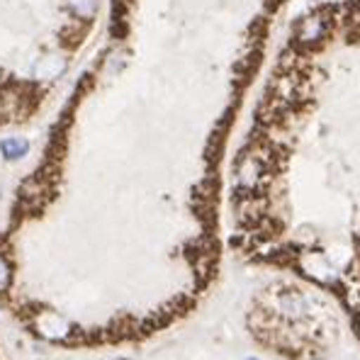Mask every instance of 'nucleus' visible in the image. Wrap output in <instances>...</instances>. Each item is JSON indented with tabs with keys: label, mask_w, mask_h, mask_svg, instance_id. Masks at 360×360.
I'll return each instance as SVG.
<instances>
[{
	"label": "nucleus",
	"mask_w": 360,
	"mask_h": 360,
	"mask_svg": "<svg viewBox=\"0 0 360 360\" xmlns=\"http://www.w3.org/2000/svg\"><path fill=\"white\" fill-rule=\"evenodd\" d=\"M3 151H5V156L8 158H18L20 153H25L27 151V144L25 141H3Z\"/></svg>",
	"instance_id": "nucleus-1"
}]
</instances>
